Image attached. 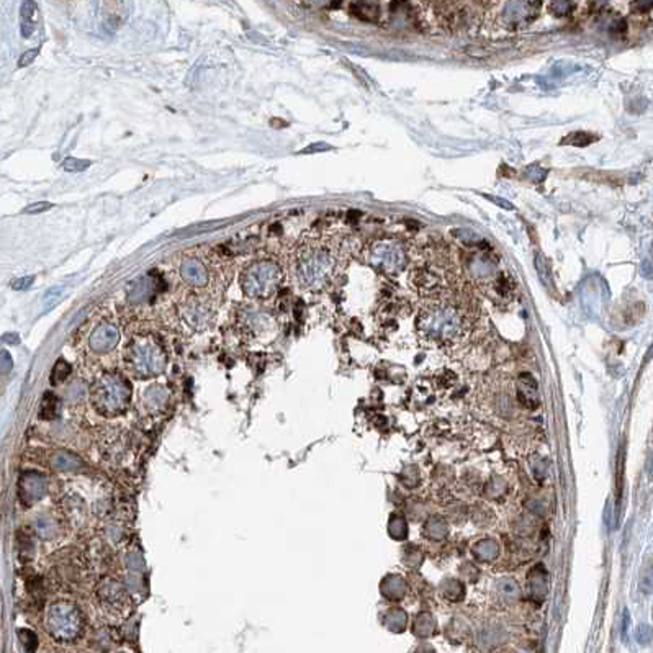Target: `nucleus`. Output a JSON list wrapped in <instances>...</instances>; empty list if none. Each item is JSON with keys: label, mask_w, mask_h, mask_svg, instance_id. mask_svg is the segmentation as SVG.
<instances>
[{"label": "nucleus", "mask_w": 653, "mask_h": 653, "mask_svg": "<svg viewBox=\"0 0 653 653\" xmlns=\"http://www.w3.org/2000/svg\"><path fill=\"white\" fill-rule=\"evenodd\" d=\"M33 282H35L33 275H28V277H21V278L13 280L12 288H13V290H26V288H30L31 285H33Z\"/></svg>", "instance_id": "5701e85b"}, {"label": "nucleus", "mask_w": 653, "mask_h": 653, "mask_svg": "<svg viewBox=\"0 0 653 653\" xmlns=\"http://www.w3.org/2000/svg\"><path fill=\"white\" fill-rule=\"evenodd\" d=\"M454 270L451 269L447 261L441 259L439 256H428L413 267L410 285L419 295L433 299V296L447 293L454 282Z\"/></svg>", "instance_id": "7ed1b4c3"}, {"label": "nucleus", "mask_w": 653, "mask_h": 653, "mask_svg": "<svg viewBox=\"0 0 653 653\" xmlns=\"http://www.w3.org/2000/svg\"><path fill=\"white\" fill-rule=\"evenodd\" d=\"M128 437L124 433H110L104 446V454L110 462H122L128 454Z\"/></svg>", "instance_id": "4468645a"}, {"label": "nucleus", "mask_w": 653, "mask_h": 653, "mask_svg": "<svg viewBox=\"0 0 653 653\" xmlns=\"http://www.w3.org/2000/svg\"><path fill=\"white\" fill-rule=\"evenodd\" d=\"M180 277L187 285L195 287V288H203L207 287L208 283V269L207 265L203 264L200 259H195V257H185L180 264Z\"/></svg>", "instance_id": "f8f14e48"}, {"label": "nucleus", "mask_w": 653, "mask_h": 653, "mask_svg": "<svg viewBox=\"0 0 653 653\" xmlns=\"http://www.w3.org/2000/svg\"><path fill=\"white\" fill-rule=\"evenodd\" d=\"M48 490L46 477L38 472H26L20 477L19 496L20 501L26 506H31L41 500Z\"/></svg>", "instance_id": "9b49d317"}, {"label": "nucleus", "mask_w": 653, "mask_h": 653, "mask_svg": "<svg viewBox=\"0 0 653 653\" xmlns=\"http://www.w3.org/2000/svg\"><path fill=\"white\" fill-rule=\"evenodd\" d=\"M37 56H38V50H28V51H25L23 55H21V57H20L19 66H20V68H25V66L31 64V62L35 61V57H37Z\"/></svg>", "instance_id": "a878e982"}, {"label": "nucleus", "mask_w": 653, "mask_h": 653, "mask_svg": "<svg viewBox=\"0 0 653 653\" xmlns=\"http://www.w3.org/2000/svg\"><path fill=\"white\" fill-rule=\"evenodd\" d=\"M354 10L355 13H357L359 17H362L363 20H368V21H372V20H375L377 19V15H379V12H380V7L377 6V3H372V2H362V3H354Z\"/></svg>", "instance_id": "a211bd4d"}, {"label": "nucleus", "mask_w": 653, "mask_h": 653, "mask_svg": "<svg viewBox=\"0 0 653 653\" xmlns=\"http://www.w3.org/2000/svg\"><path fill=\"white\" fill-rule=\"evenodd\" d=\"M93 406L105 416H117L130 404L131 388L117 373H102L91 388Z\"/></svg>", "instance_id": "20e7f679"}, {"label": "nucleus", "mask_w": 653, "mask_h": 653, "mask_svg": "<svg viewBox=\"0 0 653 653\" xmlns=\"http://www.w3.org/2000/svg\"><path fill=\"white\" fill-rule=\"evenodd\" d=\"M367 261L380 272L398 274L404 267L406 254L399 243L392 239H381V241L373 243L368 249Z\"/></svg>", "instance_id": "1a4fd4ad"}, {"label": "nucleus", "mask_w": 653, "mask_h": 653, "mask_svg": "<svg viewBox=\"0 0 653 653\" xmlns=\"http://www.w3.org/2000/svg\"><path fill=\"white\" fill-rule=\"evenodd\" d=\"M348 247L336 233L311 231L296 243L292 257V269L300 288L321 292L331 285L344 270Z\"/></svg>", "instance_id": "f257e3e1"}, {"label": "nucleus", "mask_w": 653, "mask_h": 653, "mask_svg": "<svg viewBox=\"0 0 653 653\" xmlns=\"http://www.w3.org/2000/svg\"><path fill=\"white\" fill-rule=\"evenodd\" d=\"M19 638H20L21 645H23V648L28 653H33L35 650H37V647H38L37 634H33L28 629H20L19 630Z\"/></svg>", "instance_id": "aec40b11"}, {"label": "nucleus", "mask_w": 653, "mask_h": 653, "mask_svg": "<svg viewBox=\"0 0 653 653\" xmlns=\"http://www.w3.org/2000/svg\"><path fill=\"white\" fill-rule=\"evenodd\" d=\"M50 464L53 469L59 473H68V472L74 473V472H79V470L84 466L82 460L79 459V457H75L74 454H70V452L68 451H56L55 454L51 455Z\"/></svg>", "instance_id": "2eb2a0df"}, {"label": "nucleus", "mask_w": 653, "mask_h": 653, "mask_svg": "<svg viewBox=\"0 0 653 653\" xmlns=\"http://www.w3.org/2000/svg\"><path fill=\"white\" fill-rule=\"evenodd\" d=\"M70 372H73V367H70L66 361L59 359L51 372V384L57 385V384H61V381H64L70 375Z\"/></svg>", "instance_id": "6ab92c4d"}, {"label": "nucleus", "mask_w": 653, "mask_h": 653, "mask_svg": "<svg viewBox=\"0 0 653 653\" xmlns=\"http://www.w3.org/2000/svg\"><path fill=\"white\" fill-rule=\"evenodd\" d=\"M3 341L10 342V344H15V342H19V336H17V334H6V336H3Z\"/></svg>", "instance_id": "c756f323"}, {"label": "nucleus", "mask_w": 653, "mask_h": 653, "mask_svg": "<svg viewBox=\"0 0 653 653\" xmlns=\"http://www.w3.org/2000/svg\"><path fill=\"white\" fill-rule=\"evenodd\" d=\"M62 292H64V288L55 287V288H51V290L46 293V296H44V300H46V303H50V305H48V308H51V306H55V305L57 303V301L61 300Z\"/></svg>", "instance_id": "4be33fe9"}, {"label": "nucleus", "mask_w": 653, "mask_h": 653, "mask_svg": "<svg viewBox=\"0 0 653 653\" xmlns=\"http://www.w3.org/2000/svg\"><path fill=\"white\" fill-rule=\"evenodd\" d=\"M61 415V399L55 393H44L39 404V417L44 421H55Z\"/></svg>", "instance_id": "dca6fc26"}, {"label": "nucleus", "mask_w": 653, "mask_h": 653, "mask_svg": "<svg viewBox=\"0 0 653 653\" xmlns=\"http://www.w3.org/2000/svg\"><path fill=\"white\" fill-rule=\"evenodd\" d=\"M13 366L10 354L6 350H0V373H7Z\"/></svg>", "instance_id": "393cba45"}, {"label": "nucleus", "mask_w": 653, "mask_h": 653, "mask_svg": "<svg viewBox=\"0 0 653 653\" xmlns=\"http://www.w3.org/2000/svg\"><path fill=\"white\" fill-rule=\"evenodd\" d=\"M88 166H91V162H88V161H81V159H73V158L66 159L64 164H62V167H64L66 171H69V172L86 171Z\"/></svg>", "instance_id": "412c9836"}, {"label": "nucleus", "mask_w": 653, "mask_h": 653, "mask_svg": "<svg viewBox=\"0 0 653 653\" xmlns=\"http://www.w3.org/2000/svg\"><path fill=\"white\" fill-rule=\"evenodd\" d=\"M99 603L112 616H122L130 607V596L118 581L105 580L99 588Z\"/></svg>", "instance_id": "9d476101"}, {"label": "nucleus", "mask_w": 653, "mask_h": 653, "mask_svg": "<svg viewBox=\"0 0 653 653\" xmlns=\"http://www.w3.org/2000/svg\"><path fill=\"white\" fill-rule=\"evenodd\" d=\"M35 10H37V3L35 2H23L21 3V8H20V12H21V19H23V21H30L31 17L35 15Z\"/></svg>", "instance_id": "b1692460"}, {"label": "nucleus", "mask_w": 653, "mask_h": 653, "mask_svg": "<svg viewBox=\"0 0 653 653\" xmlns=\"http://www.w3.org/2000/svg\"><path fill=\"white\" fill-rule=\"evenodd\" d=\"M118 341L120 332L117 328H115L113 324H102V326L95 328V331L88 337V348H91L93 352L104 354L112 350L115 346L118 344Z\"/></svg>", "instance_id": "ddd939ff"}, {"label": "nucleus", "mask_w": 653, "mask_h": 653, "mask_svg": "<svg viewBox=\"0 0 653 653\" xmlns=\"http://www.w3.org/2000/svg\"><path fill=\"white\" fill-rule=\"evenodd\" d=\"M56 578L66 588L77 589L88 578V562L75 549H64L56 553Z\"/></svg>", "instance_id": "6e6552de"}, {"label": "nucleus", "mask_w": 653, "mask_h": 653, "mask_svg": "<svg viewBox=\"0 0 653 653\" xmlns=\"http://www.w3.org/2000/svg\"><path fill=\"white\" fill-rule=\"evenodd\" d=\"M37 531L44 540H48V539L51 540V539H56V537L61 534V524L53 516L41 514V516L37 519Z\"/></svg>", "instance_id": "f3484780"}, {"label": "nucleus", "mask_w": 653, "mask_h": 653, "mask_svg": "<svg viewBox=\"0 0 653 653\" xmlns=\"http://www.w3.org/2000/svg\"><path fill=\"white\" fill-rule=\"evenodd\" d=\"M50 208H53L51 203H48V202H38V203H33V205L26 207V208H25V213H41V211H48V210H50Z\"/></svg>", "instance_id": "bb28decb"}, {"label": "nucleus", "mask_w": 653, "mask_h": 653, "mask_svg": "<svg viewBox=\"0 0 653 653\" xmlns=\"http://www.w3.org/2000/svg\"><path fill=\"white\" fill-rule=\"evenodd\" d=\"M216 226H220V225H216V223H210V225H198V226H195V228L190 229V233H192V236H197V234L200 233H203V231H211V229H215Z\"/></svg>", "instance_id": "cd10ccee"}, {"label": "nucleus", "mask_w": 653, "mask_h": 653, "mask_svg": "<svg viewBox=\"0 0 653 653\" xmlns=\"http://www.w3.org/2000/svg\"><path fill=\"white\" fill-rule=\"evenodd\" d=\"M20 30H21V37L28 38V37H31V33H33L35 25L31 23V21H23V23H21V26H20Z\"/></svg>", "instance_id": "c85d7f7f"}, {"label": "nucleus", "mask_w": 653, "mask_h": 653, "mask_svg": "<svg viewBox=\"0 0 653 653\" xmlns=\"http://www.w3.org/2000/svg\"><path fill=\"white\" fill-rule=\"evenodd\" d=\"M283 274L275 262L259 261L251 264L241 274L244 295L252 300H269L282 285Z\"/></svg>", "instance_id": "423d86ee"}, {"label": "nucleus", "mask_w": 653, "mask_h": 653, "mask_svg": "<svg viewBox=\"0 0 653 653\" xmlns=\"http://www.w3.org/2000/svg\"><path fill=\"white\" fill-rule=\"evenodd\" d=\"M126 362L130 370L140 379H151L164 372L167 355L162 346L151 337H138L128 346Z\"/></svg>", "instance_id": "0eeeda50"}, {"label": "nucleus", "mask_w": 653, "mask_h": 653, "mask_svg": "<svg viewBox=\"0 0 653 653\" xmlns=\"http://www.w3.org/2000/svg\"><path fill=\"white\" fill-rule=\"evenodd\" d=\"M472 323L470 305L459 296L444 293L421 305L416 316V332L424 344L452 348L469 334Z\"/></svg>", "instance_id": "f03ea898"}, {"label": "nucleus", "mask_w": 653, "mask_h": 653, "mask_svg": "<svg viewBox=\"0 0 653 653\" xmlns=\"http://www.w3.org/2000/svg\"><path fill=\"white\" fill-rule=\"evenodd\" d=\"M46 629L56 642L70 643L82 637L86 630V619L75 604L57 601L48 607Z\"/></svg>", "instance_id": "39448f33"}]
</instances>
